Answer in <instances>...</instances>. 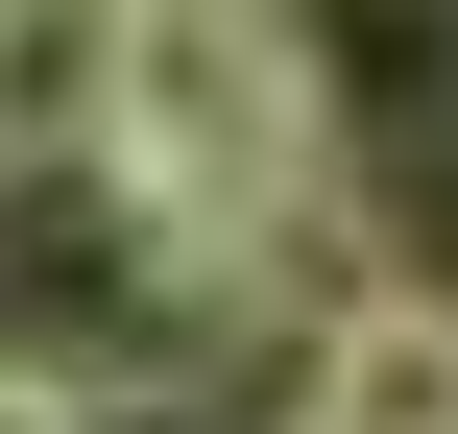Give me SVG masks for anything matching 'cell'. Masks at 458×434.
Wrapping results in <instances>:
<instances>
[{"label":"cell","instance_id":"5b68a950","mask_svg":"<svg viewBox=\"0 0 458 434\" xmlns=\"http://www.w3.org/2000/svg\"><path fill=\"white\" fill-rule=\"evenodd\" d=\"M145 24H266V0H145Z\"/></svg>","mask_w":458,"mask_h":434},{"label":"cell","instance_id":"3957f363","mask_svg":"<svg viewBox=\"0 0 458 434\" xmlns=\"http://www.w3.org/2000/svg\"><path fill=\"white\" fill-rule=\"evenodd\" d=\"M121 48H145V0H0V193L121 145Z\"/></svg>","mask_w":458,"mask_h":434},{"label":"cell","instance_id":"8992f818","mask_svg":"<svg viewBox=\"0 0 458 434\" xmlns=\"http://www.w3.org/2000/svg\"><path fill=\"white\" fill-rule=\"evenodd\" d=\"M242 434H314V411H242Z\"/></svg>","mask_w":458,"mask_h":434},{"label":"cell","instance_id":"6da1fadb","mask_svg":"<svg viewBox=\"0 0 458 434\" xmlns=\"http://www.w3.org/2000/svg\"><path fill=\"white\" fill-rule=\"evenodd\" d=\"M266 48H290L314 145H338V193L458 169V0H266Z\"/></svg>","mask_w":458,"mask_h":434},{"label":"cell","instance_id":"277c9868","mask_svg":"<svg viewBox=\"0 0 458 434\" xmlns=\"http://www.w3.org/2000/svg\"><path fill=\"white\" fill-rule=\"evenodd\" d=\"M0 434H121V387H97V362H48V338H0Z\"/></svg>","mask_w":458,"mask_h":434},{"label":"cell","instance_id":"7a4b0ae2","mask_svg":"<svg viewBox=\"0 0 458 434\" xmlns=\"http://www.w3.org/2000/svg\"><path fill=\"white\" fill-rule=\"evenodd\" d=\"M266 411H314V434H458V290L386 266L362 314H314V338H290V387H266Z\"/></svg>","mask_w":458,"mask_h":434}]
</instances>
